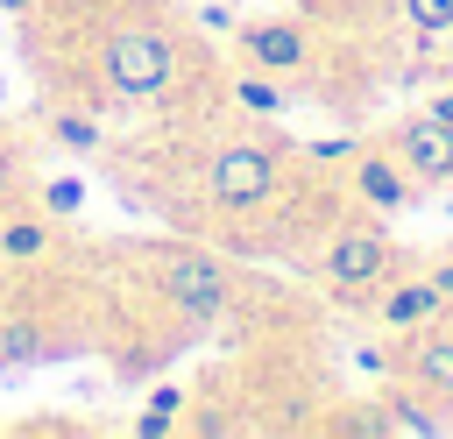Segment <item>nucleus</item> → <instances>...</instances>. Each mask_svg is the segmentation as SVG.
Here are the masks:
<instances>
[{"instance_id":"nucleus-12","label":"nucleus","mask_w":453,"mask_h":439,"mask_svg":"<svg viewBox=\"0 0 453 439\" xmlns=\"http://www.w3.org/2000/svg\"><path fill=\"white\" fill-rule=\"evenodd\" d=\"M226 92H234V106H241V113H262V120H276V113L290 106V78H269V71H248V64L234 71V85H226Z\"/></svg>"},{"instance_id":"nucleus-16","label":"nucleus","mask_w":453,"mask_h":439,"mask_svg":"<svg viewBox=\"0 0 453 439\" xmlns=\"http://www.w3.org/2000/svg\"><path fill=\"white\" fill-rule=\"evenodd\" d=\"M382 425H389V432H425V439H432L446 418H439V411H425L411 389H389V397H382Z\"/></svg>"},{"instance_id":"nucleus-9","label":"nucleus","mask_w":453,"mask_h":439,"mask_svg":"<svg viewBox=\"0 0 453 439\" xmlns=\"http://www.w3.org/2000/svg\"><path fill=\"white\" fill-rule=\"evenodd\" d=\"M57 354H71V347H64V333L50 319L0 312V368H28V361H57Z\"/></svg>"},{"instance_id":"nucleus-7","label":"nucleus","mask_w":453,"mask_h":439,"mask_svg":"<svg viewBox=\"0 0 453 439\" xmlns=\"http://www.w3.org/2000/svg\"><path fill=\"white\" fill-rule=\"evenodd\" d=\"M64 241V220H50L28 191L0 205V269H28V262H50Z\"/></svg>"},{"instance_id":"nucleus-15","label":"nucleus","mask_w":453,"mask_h":439,"mask_svg":"<svg viewBox=\"0 0 453 439\" xmlns=\"http://www.w3.org/2000/svg\"><path fill=\"white\" fill-rule=\"evenodd\" d=\"M184 425V389H149V411H134V432L142 439H163V432H177Z\"/></svg>"},{"instance_id":"nucleus-14","label":"nucleus","mask_w":453,"mask_h":439,"mask_svg":"<svg viewBox=\"0 0 453 439\" xmlns=\"http://www.w3.org/2000/svg\"><path fill=\"white\" fill-rule=\"evenodd\" d=\"M42 135H50L57 149H71V156H99V142H106V135H99V120H92V113H78V106H57V113L42 120Z\"/></svg>"},{"instance_id":"nucleus-5","label":"nucleus","mask_w":453,"mask_h":439,"mask_svg":"<svg viewBox=\"0 0 453 439\" xmlns=\"http://www.w3.org/2000/svg\"><path fill=\"white\" fill-rule=\"evenodd\" d=\"M311 28L304 21H290V14H269V21H241L234 28V57L248 64V71H269V78H297L304 64H311Z\"/></svg>"},{"instance_id":"nucleus-13","label":"nucleus","mask_w":453,"mask_h":439,"mask_svg":"<svg viewBox=\"0 0 453 439\" xmlns=\"http://www.w3.org/2000/svg\"><path fill=\"white\" fill-rule=\"evenodd\" d=\"M28 198H35L50 220L71 227V220L85 212V177H71V170H57V177H28Z\"/></svg>"},{"instance_id":"nucleus-19","label":"nucleus","mask_w":453,"mask_h":439,"mask_svg":"<svg viewBox=\"0 0 453 439\" xmlns=\"http://www.w3.org/2000/svg\"><path fill=\"white\" fill-rule=\"evenodd\" d=\"M425 283H432L439 297H453V255H439V262H425Z\"/></svg>"},{"instance_id":"nucleus-1","label":"nucleus","mask_w":453,"mask_h":439,"mask_svg":"<svg viewBox=\"0 0 453 439\" xmlns=\"http://www.w3.org/2000/svg\"><path fill=\"white\" fill-rule=\"evenodd\" d=\"M92 78L127 99V106H149V99H170L177 78H184V42L177 28L163 21H113L99 42H92Z\"/></svg>"},{"instance_id":"nucleus-17","label":"nucleus","mask_w":453,"mask_h":439,"mask_svg":"<svg viewBox=\"0 0 453 439\" xmlns=\"http://www.w3.org/2000/svg\"><path fill=\"white\" fill-rule=\"evenodd\" d=\"M403 21L418 35H446L453 28V0H403Z\"/></svg>"},{"instance_id":"nucleus-18","label":"nucleus","mask_w":453,"mask_h":439,"mask_svg":"<svg viewBox=\"0 0 453 439\" xmlns=\"http://www.w3.org/2000/svg\"><path fill=\"white\" fill-rule=\"evenodd\" d=\"M21 191H28V163H21V149L0 135V205H7V198H21Z\"/></svg>"},{"instance_id":"nucleus-20","label":"nucleus","mask_w":453,"mask_h":439,"mask_svg":"<svg viewBox=\"0 0 453 439\" xmlns=\"http://www.w3.org/2000/svg\"><path fill=\"white\" fill-rule=\"evenodd\" d=\"M425 113H432V120H446V127H453V92H432V99H425Z\"/></svg>"},{"instance_id":"nucleus-6","label":"nucleus","mask_w":453,"mask_h":439,"mask_svg":"<svg viewBox=\"0 0 453 439\" xmlns=\"http://www.w3.org/2000/svg\"><path fill=\"white\" fill-rule=\"evenodd\" d=\"M389 156H396L418 184H453V127H446V120H432L425 106H418L411 120H396Z\"/></svg>"},{"instance_id":"nucleus-4","label":"nucleus","mask_w":453,"mask_h":439,"mask_svg":"<svg viewBox=\"0 0 453 439\" xmlns=\"http://www.w3.org/2000/svg\"><path fill=\"white\" fill-rule=\"evenodd\" d=\"M389 269H396V248H389V234H382L375 220H347V227H333L326 248H319V276H326L340 297H375V290L389 283Z\"/></svg>"},{"instance_id":"nucleus-11","label":"nucleus","mask_w":453,"mask_h":439,"mask_svg":"<svg viewBox=\"0 0 453 439\" xmlns=\"http://www.w3.org/2000/svg\"><path fill=\"white\" fill-rule=\"evenodd\" d=\"M439 304H446V297H439L425 276H403V283H382V290H375V319H382L389 333H418V326H432Z\"/></svg>"},{"instance_id":"nucleus-2","label":"nucleus","mask_w":453,"mask_h":439,"mask_svg":"<svg viewBox=\"0 0 453 439\" xmlns=\"http://www.w3.org/2000/svg\"><path fill=\"white\" fill-rule=\"evenodd\" d=\"M198 184H205V205L212 212H262L283 191V149L276 142H255V135H234V142H219L205 156Z\"/></svg>"},{"instance_id":"nucleus-10","label":"nucleus","mask_w":453,"mask_h":439,"mask_svg":"<svg viewBox=\"0 0 453 439\" xmlns=\"http://www.w3.org/2000/svg\"><path fill=\"white\" fill-rule=\"evenodd\" d=\"M403 375L432 397H453V333L446 326H418L403 340Z\"/></svg>"},{"instance_id":"nucleus-3","label":"nucleus","mask_w":453,"mask_h":439,"mask_svg":"<svg viewBox=\"0 0 453 439\" xmlns=\"http://www.w3.org/2000/svg\"><path fill=\"white\" fill-rule=\"evenodd\" d=\"M156 269V297L184 319V326H212L226 304H234V269L205 248H156L149 255Z\"/></svg>"},{"instance_id":"nucleus-8","label":"nucleus","mask_w":453,"mask_h":439,"mask_svg":"<svg viewBox=\"0 0 453 439\" xmlns=\"http://www.w3.org/2000/svg\"><path fill=\"white\" fill-rule=\"evenodd\" d=\"M354 191H361L375 212H403V205L418 198V177H411L389 149H368V156H354Z\"/></svg>"},{"instance_id":"nucleus-21","label":"nucleus","mask_w":453,"mask_h":439,"mask_svg":"<svg viewBox=\"0 0 453 439\" xmlns=\"http://www.w3.org/2000/svg\"><path fill=\"white\" fill-rule=\"evenodd\" d=\"M35 7H42V0H0V14H14V21H28Z\"/></svg>"}]
</instances>
